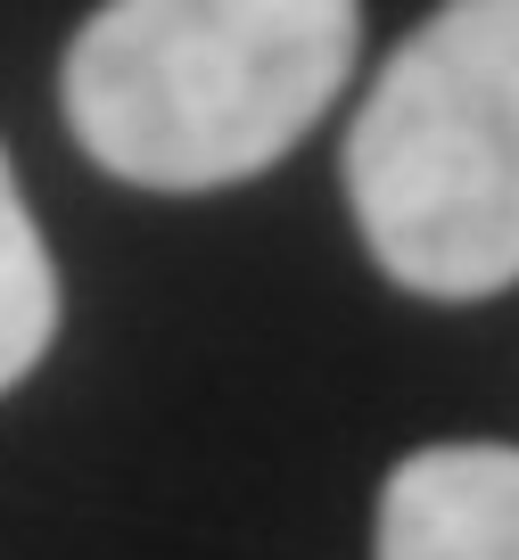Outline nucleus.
Segmentation results:
<instances>
[{
	"label": "nucleus",
	"mask_w": 519,
	"mask_h": 560,
	"mask_svg": "<svg viewBox=\"0 0 519 560\" xmlns=\"http://www.w3.org/2000/svg\"><path fill=\"white\" fill-rule=\"evenodd\" d=\"M355 0H107L67 50V132L140 190L280 165L355 67Z\"/></svg>",
	"instance_id": "1"
},
{
	"label": "nucleus",
	"mask_w": 519,
	"mask_h": 560,
	"mask_svg": "<svg viewBox=\"0 0 519 560\" xmlns=\"http://www.w3.org/2000/svg\"><path fill=\"white\" fill-rule=\"evenodd\" d=\"M346 207L413 298L519 289V0H446L346 132Z\"/></svg>",
	"instance_id": "2"
},
{
	"label": "nucleus",
	"mask_w": 519,
	"mask_h": 560,
	"mask_svg": "<svg viewBox=\"0 0 519 560\" xmlns=\"http://www.w3.org/2000/svg\"><path fill=\"white\" fill-rule=\"evenodd\" d=\"M380 560H519V445H420L380 487Z\"/></svg>",
	"instance_id": "3"
},
{
	"label": "nucleus",
	"mask_w": 519,
	"mask_h": 560,
	"mask_svg": "<svg viewBox=\"0 0 519 560\" xmlns=\"http://www.w3.org/2000/svg\"><path fill=\"white\" fill-rule=\"evenodd\" d=\"M50 338H58V264L25 214L9 149H0V396L50 354Z\"/></svg>",
	"instance_id": "4"
}]
</instances>
